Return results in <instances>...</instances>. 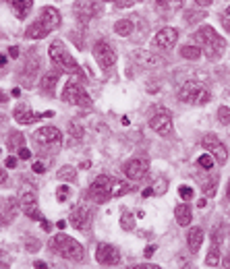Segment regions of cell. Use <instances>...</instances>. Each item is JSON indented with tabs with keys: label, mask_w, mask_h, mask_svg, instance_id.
I'll list each match as a JSON object with an SVG mask.
<instances>
[{
	"label": "cell",
	"mask_w": 230,
	"mask_h": 269,
	"mask_svg": "<svg viewBox=\"0 0 230 269\" xmlns=\"http://www.w3.org/2000/svg\"><path fill=\"white\" fill-rule=\"evenodd\" d=\"M224 267H230V255L224 259Z\"/></svg>",
	"instance_id": "57"
},
{
	"label": "cell",
	"mask_w": 230,
	"mask_h": 269,
	"mask_svg": "<svg viewBox=\"0 0 230 269\" xmlns=\"http://www.w3.org/2000/svg\"><path fill=\"white\" fill-rule=\"evenodd\" d=\"M179 195H181L183 199H191V197H193V189H191V187H181V189H179Z\"/></svg>",
	"instance_id": "42"
},
{
	"label": "cell",
	"mask_w": 230,
	"mask_h": 269,
	"mask_svg": "<svg viewBox=\"0 0 230 269\" xmlns=\"http://www.w3.org/2000/svg\"><path fill=\"white\" fill-rule=\"evenodd\" d=\"M205 265L207 267H218L220 265V242L211 240V248H209V253L205 257Z\"/></svg>",
	"instance_id": "24"
},
{
	"label": "cell",
	"mask_w": 230,
	"mask_h": 269,
	"mask_svg": "<svg viewBox=\"0 0 230 269\" xmlns=\"http://www.w3.org/2000/svg\"><path fill=\"white\" fill-rule=\"evenodd\" d=\"M94 56H96L98 64L102 66L104 71H108L110 66L116 62V52H114V48H112L108 42H106V40L96 42V46H94Z\"/></svg>",
	"instance_id": "9"
},
{
	"label": "cell",
	"mask_w": 230,
	"mask_h": 269,
	"mask_svg": "<svg viewBox=\"0 0 230 269\" xmlns=\"http://www.w3.org/2000/svg\"><path fill=\"white\" fill-rule=\"evenodd\" d=\"M156 248H158V246H156V244H149V246H147V248H145V257H147V259H149V257H151V255H154V253H156Z\"/></svg>",
	"instance_id": "47"
},
{
	"label": "cell",
	"mask_w": 230,
	"mask_h": 269,
	"mask_svg": "<svg viewBox=\"0 0 230 269\" xmlns=\"http://www.w3.org/2000/svg\"><path fill=\"white\" fill-rule=\"evenodd\" d=\"M179 97L185 104H193V106H203L211 99V93L201 85L199 81H187L185 85L179 89Z\"/></svg>",
	"instance_id": "4"
},
{
	"label": "cell",
	"mask_w": 230,
	"mask_h": 269,
	"mask_svg": "<svg viewBox=\"0 0 230 269\" xmlns=\"http://www.w3.org/2000/svg\"><path fill=\"white\" fill-rule=\"evenodd\" d=\"M218 120L222 124H230V108L228 106H220L218 108Z\"/></svg>",
	"instance_id": "37"
},
{
	"label": "cell",
	"mask_w": 230,
	"mask_h": 269,
	"mask_svg": "<svg viewBox=\"0 0 230 269\" xmlns=\"http://www.w3.org/2000/svg\"><path fill=\"white\" fill-rule=\"evenodd\" d=\"M7 180H9L7 170H3V168H0V184H7Z\"/></svg>",
	"instance_id": "49"
},
{
	"label": "cell",
	"mask_w": 230,
	"mask_h": 269,
	"mask_svg": "<svg viewBox=\"0 0 230 269\" xmlns=\"http://www.w3.org/2000/svg\"><path fill=\"white\" fill-rule=\"evenodd\" d=\"M50 60L54 62L60 71H64V73H68V75H77L81 69H79V64H77V60L70 56V52L66 50V46H64V42H60V40H54L50 44Z\"/></svg>",
	"instance_id": "3"
},
{
	"label": "cell",
	"mask_w": 230,
	"mask_h": 269,
	"mask_svg": "<svg viewBox=\"0 0 230 269\" xmlns=\"http://www.w3.org/2000/svg\"><path fill=\"white\" fill-rule=\"evenodd\" d=\"M56 226H58V230H64V228H66V222H64V220H60Z\"/></svg>",
	"instance_id": "56"
},
{
	"label": "cell",
	"mask_w": 230,
	"mask_h": 269,
	"mask_svg": "<svg viewBox=\"0 0 230 269\" xmlns=\"http://www.w3.org/2000/svg\"><path fill=\"white\" fill-rule=\"evenodd\" d=\"M166 189H168V184L164 180H158L156 189H154V195H162V193H166Z\"/></svg>",
	"instance_id": "41"
},
{
	"label": "cell",
	"mask_w": 230,
	"mask_h": 269,
	"mask_svg": "<svg viewBox=\"0 0 230 269\" xmlns=\"http://www.w3.org/2000/svg\"><path fill=\"white\" fill-rule=\"evenodd\" d=\"M137 3H141V0H114V5H116L118 9H129V7L137 5Z\"/></svg>",
	"instance_id": "40"
},
{
	"label": "cell",
	"mask_w": 230,
	"mask_h": 269,
	"mask_svg": "<svg viewBox=\"0 0 230 269\" xmlns=\"http://www.w3.org/2000/svg\"><path fill=\"white\" fill-rule=\"evenodd\" d=\"M112 182H114V178L106 176V174L98 176V178L92 182L90 195H92V199L96 201V203H106L108 199H112Z\"/></svg>",
	"instance_id": "7"
},
{
	"label": "cell",
	"mask_w": 230,
	"mask_h": 269,
	"mask_svg": "<svg viewBox=\"0 0 230 269\" xmlns=\"http://www.w3.org/2000/svg\"><path fill=\"white\" fill-rule=\"evenodd\" d=\"M135 269H158V265H135Z\"/></svg>",
	"instance_id": "52"
},
{
	"label": "cell",
	"mask_w": 230,
	"mask_h": 269,
	"mask_svg": "<svg viewBox=\"0 0 230 269\" xmlns=\"http://www.w3.org/2000/svg\"><path fill=\"white\" fill-rule=\"evenodd\" d=\"M33 267H38V269H44V267H46V263H44V261H35V263H33Z\"/></svg>",
	"instance_id": "55"
},
{
	"label": "cell",
	"mask_w": 230,
	"mask_h": 269,
	"mask_svg": "<svg viewBox=\"0 0 230 269\" xmlns=\"http://www.w3.org/2000/svg\"><path fill=\"white\" fill-rule=\"evenodd\" d=\"M3 124H5V114L0 112V126H3Z\"/></svg>",
	"instance_id": "58"
},
{
	"label": "cell",
	"mask_w": 230,
	"mask_h": 269,
	"mask_svg": "<svg viewBox=\"0 0 230 269\" xmlns=\"http://www.w3.org/2000/svg\"><path fill=\"white\" fill-rule=\"evenodd\" d=\"M68 195H70V191H68L66 184H60V187L56 189V197H58V201H64Z\"/></svg>",
	"instance_id": "39"
},
{
	"label": "cell",
	"mask_w": 230,
	"mask_h": 269,
	"mask_svg": "<svg viewBox=\"0 0 230 269\" xmlns=\"http://www.w3.org/2000/svg\"><path fill=\"white\" fill-rule=\"evenodd\" d=\"M0 154H3V149H0Z\"/></svg>",
	"instance_id": "63"
},
{
	"label": "cell",
	"mask_w": 230,
	"mask_h": 269,
	"mask_svg": "<svg viewBox=\"0 0 230 269\" xmlns=\"http://www.w3.org/2000/svg\"><path fill=\"white\" fill-rule=\"evenodd\" d=\"M9 102V95L5 91H0V104H7Z\"/></svg>",
	"instance_id": "51"
},
{
	"label": "cell",
	"mask_w": 230,
	"mask_h": 269,
	"mask_svg": "<svg viewBox=\"0 0 230 269\" xmlns=\"http://www.w3.org/2000/svg\"><path fill=\"white\" fill-rule=\"evenodd\" d=\"M187 242H189L191 253H199L201 242H203V230H201V228H193V230H189Z\"/></svg>",
	"instance_id": "21"
},
{
	"label": "cell",
	"mask_w": 230,
	"mask_h": 269,
	"mask_svg": "<svg viewBox=\"0 0 230 269\" xmlns=\"http://www.w3.org/2000/svg\"><path fill=\"white\" fill-rule=\"evenodd\" d=\"M228 199H230V182H228Z\"/></svg>",
	"instance_id": "61"
},
{
	"label": "cell",
	"mask_w": 230,
	"mask_h": 269,
	"mask_svg": "<svg viewBox=\"0 0 230 269\" xmlns=\"http://www.w3.org/2000/svg\"><path fill=\"white\" fill-rule=\"evenodd\" d=\"M56 83H58V75L56 73H48L42 77V91L48 93V95H54V87H56Z\"/></svg>",
	"instance_id": "23"
},
{
	"label": "cell",
	"mask_w": 230,
	"mask_h": 269,
	"mask_svg": "<svg viewBox=\"0 0 230 269\" xmlns=\"http://www.w3.org/2000/svg\"><path fill=\"white\" fill-rule=\"evenodd\" d=\"M149 126L158 132V134H162V137H168V134H172V116L168 110H158L154 116H151V120H149Z\"/></svg>",
	"instance_id": "15"
},
{
	"label": "cell",
	"mask_w": 230,
	"mask_h": 269,
	"mask_svg": "<svg viewBox=\"0 0 230 269\" xmlns=\"http://www.w3.org/2000/svg\"><path fill=\"white\" fill-rule=\"evenodd\" d=\"M3 66H7V56L0 54V69H3Z\"/></svg>",
	"instance_id": "53"
},
{
	"label": "cell",
	"mask_w": 230,
	"mask_h": 269,
	"mask_svg": "<svg viewBox=\"0 0 230 269\" xmlns=\"http://www.w3.org/2000/svg\"><path fill=\"white\" fill-rule=\"evenodd\" d=\"M33 143L44 147V151H58L62 145V132L56 126H42L33 132Z\"/></svg>",
	"instance_id": "5"
},
{
	"label": "cell",
	"mask_w": 230,
	"mask_h": 269,
	"mask_svg": "<svg viewBox=\"0 0 230 269\" xmlns=\"http://www.w3.org/2000/svg\"><path fill=\"white\" fill-rule=\"evenodd\" d=\"M125 174L131 178V180H141L145 174H147V162L141 160V158H133V160H127L125 166H122Z\"/></svg>",
	"instance_id": "19"
},
{
	"label": "cell",
	"mask_w": 230,
	"mask_h": 269,
	"mask_svg": "<svg viewBox=\"0 0 230 269\" xmlns=\"http://www.w3.org/2000/svg\"><path fill=\"white\" fill-rule=\"evenodd\" d=\"M185 17H187V23H197V21H201V19H205V13L203 11H187L185 13Z\"/></svg>",
	"instance_id": "35"
},
{
	"label": "cell",
	"mask_w": 230,
	"mask_h": 269,
	"mask_svg": "<svg viewBox=\"0 0 230 269\" xmlns=\"http://www.w3.org/2000/svg\"><path fill=\"white\" fill-rule=\"evenodd\" d=\"M31 170H33L35 174H44V172H46V166H44L42 162H35V164L31 166Z\"/></svg>",
	"instance_id": "43"
},
{
	"label": "cell",
	"mask_w": 230,
	"mask_h": 269,
	"mask_svg": "<svg viewBox=\"0 0 230 269\" xmlns=\"http://www.w3.org/2000/svg\"><path fill=\"white\" fill-rule=\"evenodd\" d=\"M40 224H42V228H44V230H48V232L52 230V224H50L48 220H44V217H42V220H40Z\"/></svg>",
	"instance_id": "50"
},
{
	"label": "cell",
	"mask_w": 230,
	"mask_h": 269,
	"mask_svg": "<svg viewBox=\"0 0 230 269\" xmlns=\"http://www.w3.org/2000/svg\"><path fill=\"white\" fill-rule=\"evenodd\" d=\"M181 56L187 58V60H197L201 56V48H197V46H183L181 48Z\"/></svg>",
	"instance_id": "31"
},
{
	"label": "cell",
	"mask_w": 230,
	"mask_h": 269,
	"mask_svg": "<svg viewBox=\"0 0 230 269\" xmlns=\"http://www.w3.org/2000/svg\"><path fill=\"white\" fill-rule=\"evenodd\" d=\"M222 23H224V27H226V29H230V21H228V19H224Z\"/></svg>",
	"instance_id": "59"
},
{
	"label": "cell",
	"mask_w": 230,
	"mask_h": 269,
	"mask_svg": "<svg viewBox=\"0 0 230 269\" xmlns=\"http://www.w3.org/2000/svg\"><path fill=\"white\" fill-rule=\"evenodd\" d=\"M60 180H64V182H75L77 180V170L73 166H64V168H60L58 170V174H56Z\"/></svg>",
	"instance_id": "29"
},
{
	"label": "cell",
	"mask_w": 230,
	"mask_h": 269,
	"mask_svg": "<svg viewBox=\"0 0 230 269\" xmlns=\"http://www.w3.org/2000/svg\"><path fill=\"white\" fill-rule=\"evenodd\" d=\"M68 132H70V139H73V141L83 139V126H81V122L73 120V122L68 124Z\"/></svg>",
	"instance_id": "33"
},
{
	"label": "cell",
	"mask_w": 230,
	"mask_h": 269,
	"mask_svg": "<svg viewBox=\"0 0 230 269\" xmlns=\"http://www.w3.org/2000/svg\"><path fill=\"white\" fill-rule=\"evenodd\" d=\"M201 189H203V193H205L207 197H214L216 191H218V178H216V176H214V178H205L203 184H201Z\"/></svg>",
	"instance_id": "32"
},
{
	"label": "cell",
	"mask_w": 230,
	"mask_h": 269,
	"mask_svg": "<svg viewBox=\"0 0 230 269\" xmlns=\"http://www.w3.org/2000/svg\"><path fill=\"white\" fill-rule=\"evenodd\" d=\"M195 5L197 7H209V5H214V0H195Z\"/></svg>",
	"instance_id": "48"
},
{
	"label": "cell",
	"mask_w": 230,
	"mask_h": 269,
	"mask_svg": "<svg viewBox=\"0 0 230 269\" xmlns=\"http://www.w3.org/2000/svg\"><path fill=\"white\" fill-rule=\"evenodd\" d=\"M0 269H9V265L7 263H0Z\"/></svg>",
	"instance_id": "60"
},
{
	"label": "cell",
	"mask_w": 230,
	"mask_h": 269,
	"mask_svg": "<svg viewBox=\"0 0 230 269\" xmlns=\"http://www.w3.org/2000/svg\"><path fill=\"white\" fill-rule=\"evenodd\" d=\"M75 15L81 23H90L94 17L100 15V7H98L96 0H79L75 5Z\"/></svg>",
	"instance_id": "16"
},
{
	"label": "cell",
	"mask_w": 230,
	"mask_h": 269,
	"mask_svg": "<svg viewBox=\"0 0 230 269\" xmlns=\"http://www.w3.org/2000/svg\"><path fill=\"white\" fill-rule=\"evenodd\" d=\"M38 71H40V58H38L35 52H29L25 62H23V69L19 73V81H21V85L25 89H31V85L35 83V75H38Z\"/></svg>",
	"instance_id": "8"
},
{
	"label": "cell",
	"mask_w": 230,
	"mask_h": 269,
	"mask_svg": "<svg viewBox=\"0 0 230 269\" xmlns=\"http://www.w3.org/2000/svg\"><path fill=\"white\" fill-rule=\"evenodd\" d=\"M195 42H197V46L205 52V56L209 60H218L224 54V50H226V40L211 25H201L197 29Z\"/></svg>",
	"instance_id": "1"
},
{
	"label": "cell",
	"mask_w": 230,
	"mask_h": 269,
	"mask_svg": "<svg viewBox=\"0 0 230 269\" xmlns=\"http://www.w3.org/2000/svg\"><path fill=\"white\" fill-rule=\"evenodd\" d=\"M114 33H118V36H122V38L131 36V33H133V21H131V19H120V21H116V23H114Z\"/></svg>",
	"instance_id": "26"
},
{
	"label": "cell",
	"mask_w": 230,
	"mask_h": 269,
	"mask_svg": "<svg viewBox=\"0 0 230 269\" xmlns=\"http://www.w3.org/2000/svg\"><path fill=\"white\" fill-rule=\"evenodd\" d=\"M19 205H21V211L31 217V220L40 222L42 220V211H40V205H38V195H35V191H25L19 199Z\"/></svg>",
	"instance_id": "14"
},
{
	"label": "cell",
	"mask_w": 230,
	"mask_h": 269,
	"mask_svg": "<svg viewBox=\"0 0 230 269\" xmlns=\"http://www.w3.org/2000/svg\"><path fill=\"white\" fill-rule=\"evenodd\" d=\"M131 191H133V184L122 182V180H116V178H114V182H112V197H122V195L131 193Z\"/></svg>",
	"instance_id": "27"
},
{
	"label": "cell",
	"mask_w": 230,
	"mask_h": 269,
	"mask_svg": "<svg viewBox=\"0 0 230 269\" xmlns=\"http://www.w3.org/2000/svg\"><path fill=\"white\" fill-rule=\"evenodd\" d=\"M201 147L207 151L209 156H214L218 164H224L228 160V151H226L224 143L216 137V134H205V137L201 139Z\"/></svg>",
	"instance_id": "12"
},
{
	"label": "cell",
	"mask_w": 230,
	"mask_h": 269,
	"mask_svg": "<svg viewBox=\"0 0 230 269\" xmlns=\"http://www.w3.org/2000/svg\"><path fill=\"white\" fill-rule=\"evenodd\" d=\"M19 158H21V160H29V158H31V151H29L27 147L19 149Z\"/></svg>",
	"instance_id": "44"
},
{
	"label": "cell",
	"mask_w": 230,
	"mask_h": 269,
	"mask_svg": "<svg viewBox=\"0 0 230 269\" xmlns=\"http://www.w3.org/2000/svg\"><path fill=\"white\" fill-rule=\"evenodd\" d=\"M46 36H48L46 29H44L38 21L31 23V25L25 29V38H27V40H42V38H46Z\"/></svg>",
	"instance_id": "25"
},
{
	"label": "cell",
	"mask_w": 230,
	"mask_h": 269,
	"mask_svg": "<svg viewBox=\"0 0 230 269\" xmlns=\"http://www.w3.org/2000/svg\"><path fill=\"white\" fill-rule=\"evenodd\" d=\"M17 164H19V162H17V158H15V156L7 158V162H5V166H7V168H17Z\"/></svg>",
	"instance_id": "45"
},
{
	"label": "cell",
	"mask_w": 230,
	"mask_h": 269,
	"mask_svg": "<svg viewBox=\"0 0 230 269\" xmlns=\"http://www.w3.org/2000/svg\"><path fill=\"white\" fill-rule=\"evenodd\" d=\"M151 195H154V189H149V187L143 189V197H151Z\"/></svg>",
	"instance_id": "54"
},
{
	"label": "cell",
	"mask_w": 230,
	"mask_h": 269,
	"mask_svg": "<svg viewBox=\"0 0 230 269\" xmlns=\"http://www.w3.org/2000/svg\"><path fill=\"white\" fill-rule=\"evenodd\" d=\"M92 207L87 203H79L73 211H70V226L75 230H87L92 226Z\"/></svg>",
	"instance_id": "13"
},
{
	"label": "cell",
	"mask_w": 230,
	"mask_h": 269,
	"mask_svg": "<svg viewBox=\"0 0 230 269\" xmlns=\"http://www.w3.org/2000/svg\"><path fill=\"white\" fill-rule=\"evenodd\" d=\"M176 40H179V31H176L174 27H164L156 33L154 46L160 48V50H170V48H174Z\"/></svg>",
	"instance_id": "18"
},
{
	"label": "cell",
	"mask_w": 230,
	"mask_h": 269,
	"mask_svg": "<svg viewBox=\"0 0 230 269\" xmlns=\"http://www.w3.org/2000/svg\"><path fill=\"white\" fill-rule=\"evenodd\" d=\"M120 228H122V230H127V232H131V230L135 228V217H133L131 213L125 211V213L120 215Z\"/></svg>",
	"instance_id": "34"
},
{
	"label": "cell",
	"mask_w": 230,
	"mask_h": 269,
	"mask_svg": "<svg viewBox=\"0 0 230 269\" xmlns=\"http://www.w3.org/2000/svg\"><path fill=\"white\" fill-rule=\"evenodd\" d=\"M38 23L46 29V33L54 31V29H58V25H60V13H58L54 7H44V9L40 11Z\"/></svg>",
	"instance_id": "17"
},
{
	"label": "cell",
	"mask_w": 230,
	"mask_h": 269,
	"mask_svg": "<svg viewBox=\"0 0 230 269\" xmlns=\"http://www.w3.org/2000/svg\"><path fill=\"white\" fill-rule=\"evenodd\" d=\"M9 56H11V58H17V56H19V48H17V46H11V48H9Z\"/></svg>",
	"instance_id": "46"
},
{
	"label": "cell",
	"mask_w": 230,
	"mask_h": 269,
	"mask_svg": "<svg viewBox=\"0 0 230 269\" xmlns=\"http://www.w3.org/2000/svg\"><path fill=\"white\" fill-rule=\"evenodd\" d=\"M174 215H176V222H179V226H189L191 220H193V215H191V207L187 203L179 205L174 209Z\"/></svg>",
	"instance_id": "22"
},
{
	"label": "cell",
	"mask_w": 230,
	"mask_h": 269,
	"mask_svg": "<svg viewBox=\"0 0 230 269\" xmlns=\"http://www.w3.org/2000/svg\"><path fill=\"white\" fill-rule=\"evenodd\" d=\"M226 13H228V15H230V7H228V9H226Z\"/></svg>",
	"instance_id": "62"
},
{
	"label": "cell",
	"mask_w": 230,
	"mask_h": 269,
	"mask_svg": "<svg viewBox=\"0 0 230 269\" xmlns=\"http://www.w3.org/2000/svg\"><path fill=\"white\" fill-rule=\"evenodd\" d=\"M96 261L104 267H114L120 263V253L116 246H112L108 242H100L96 248Z\"/></svg>",
	"instance_id": "11"
},
{
	"label": "cell",
	"mask_w": 230,
	"mask_h": 269,
	"mask_svg": "<svg viewBox=\"0 0 230 269\" xmlns=\"http://www.w3.org/2000/svg\"><path fill=\"white\" fill-rule=\"evenodd\" d=\"M62 99L70 106H79V108H90L92 106V97L87 95V91L79 85L77 81H68L64 83L62 89Z\"/></svg>",
	"instance_id": "6"
},
{
	"label": "cell",
	"mask_w": 230,
	"mask_h": 269,
	"mask_svg": "<svg viewBox=\"0 0 230 269\" xmlns=\"http://www.w3.org/2000/svg\"><path fill=\"white\" fill-rule=\"evenodd\" d=\"M9 7L13 9V13L17 15V19H27V15L33 7V0H9Z\"/></svg>",
	"instance_id": "20"
},
{
	"label": "cell",
	"mask_w": 230,
	"mask_h": 269,
	"mask_svg": "<svg viewBox=\"0 0 230 269\" xmlns=\"http://www.w3.org/2000/svg\"><path fill=\"white\" fill-rule=\"evenodd\" d=\"M185 0H156V7L160 11H176L183 7Z\"/></svg>",
	"instance_id": "30"
},
{
	"label": "cell",
	"mask_w": 230,
	"mask_h": 269,
	"mask_svg": "<svg viewBox=\"0 0 230 269\" xmlns=\"http://www.w3.org/2000/svg\"><path fill=\"white\" fill-rule=\"evenodd\" d=\"M15 120L19 122V124H33V122H38V120H44V118H52L54 116V110H48V112H35V110H29L25 106H17L15 112Z\"/></svg>",
	"instance_id": "10"
},
{
	"label": "cell",
	"mask_w": 230,
	"mask_h": 269,
	"mask_svg": "<svg viewBox=\"0 0 230 269\" xmlns=\"http://www.w3.org/2000/svg\"><path fill=\"white\" fill-rule=\"evenodd\" d=\"M106 3H110V0H106Z\"/></svg>",
	"instance_id": "64"
},
{
	"label": "cell",
	"mask_w": 230,
	"mask_h": 269,
	"mask_svg": "<svg viewBox=\"0 0 230 269\" xmlns=\"http://www.w3.org/2000/svg\"><path fill=\"white\" fill-rule=\"evenodd\" d=\"M50 248L54 250L58 257H62L66 261H81L85 257L83 246L75 238L66 236V234H56V236L50 240Z\"/></svg>",
	"instance_id": "2"
},
{
	"label": "cell",
	"mask_w": 230,
	"mask_h": 269,
	"mask_svg": "<svg viewBox=\"0 0 230 269\" xmlns=\"http://www.w3.org/2000/svg\"><path fill=\"white\" fill-rule=\"evenodd\" d=\"M40 240H35V238H27L25 240V248L29 250V253H38V250H40Z\"/></svg>",
	"instance_id": "38"
},
{
	"label": "cell",
	"mask_w": 230,
	"mask_h": 269,
	"mask_svg": "<svg viewBox=\"0 0 230 269\" xmlns=\"http://www.w3.org/2000/svg\"><path fill=\"white\" fill-rule=\"evenodd\" d=\"M197 164L203 168V170H211V168H214V158H211L209 154H203V156H199Z\"/></svg>",
	"instance_id": "36"
},
{
	"label": "cell",
	"mask_w": 230,
	"mask_h": 269,
	"mask_svg": "<svg viewBox=\"0 0 230 269\" xmlns=\"http://www.w3.org/2000/svg\"><path fill=\"white\" fill-rule=\"evenodd\" d=\"M9 149L11 151H19V149H23L25 147V137L21 132H13V134H9Z\"/></svg>",
	"instance_id": "28"
}]
</instances>
